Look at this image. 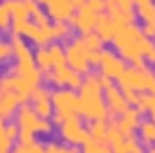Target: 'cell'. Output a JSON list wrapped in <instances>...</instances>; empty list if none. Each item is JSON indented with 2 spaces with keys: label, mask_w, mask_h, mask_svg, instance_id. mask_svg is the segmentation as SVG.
Here are the masks:
<instances>
[{
  "label": "cell",
  "mask_w": 155,
  "mask_h": 153,
  "mask_svg": "<svg viewBox=\"0 0 155 153\" xmlns=\"http://www.w3.org/2000/svg\"><path fill=\"white\" fill-rule=\"evenodd\" d=\"M68 50V65L72 68L74 72H81V75H88L90 72V50L85 47V43H83V38H74L70 45L65 47Z\"/></svg>",
  "instance_id": "obj_1"
},
{
  "label": "cell",
  "mask_w": 155,
  "mask_h": 153,
  "mask_svg": "<svg viewBox=\"0 0 155 153\" xmlns=\"http://www.w3.org/2000/svg\"><path fill=\"white\" fill-rule=\"evenodd\" d=\"M58 133H61V138L68 142V144H85V142L90 140V133L88 128H83L81 122H79V115H74L72 119H68V122L61 124V128H58Z\"/></svg>",
  "instance_id": "obj_2"
},
{
  "label": "cell",
  "mask_w": 155,
  "mask_h": 153,
  "mask_svg": "<svg viewBox=\"0 0 155 153\" xmlns=\"http://www.w3.org/2000/svg\"><path fill=\"white\" fill-rule=\"evenodd\" d=\"M97 20H99V14L94 12L90 5H81V7H79V12L72 14L70 25L79 32V34H88V32H94Z\"/></svg>",
  "instance_id": "obj_3"
},
{
  "label": "cell",
  "mask_w": 155,
  "mask_h": 153,
  "mask_svg": "<svg viewBox=\"0 0 155 153\" xmlns=\"http://www.w3.org/2000/svg\"><path fill=\"white\" fill-rule=\"evenodd\" d=\"M81 101H83V117L88 119H106L110 115L106 97H101V95H81Z\"/></svg>",
  "instance_id": "obj_4"
},
{
  "label": "cell",
  "mask_w": 155,
  "mask_h": 153,
  "mask_svg": "<svg viewBox=\"0 0 155 153\" xmlns=\"http://www.w3.org/2000/svg\"><path fill=\"white\" fill-rule=\"evenodd\" d=\"M124 70H126V61L121 56H115L110 50H104V56H101V63H99V72H104V75H108L113 79H119L124 75Z\"/></svg>",
  "instance_id": "obj_5"
},
{
  "label": "cell",
  "mask_w": 155,
  "mask_h": 153,
  "mask_svg": "<svg viewBox=\"0 0 155 153\" xmlns=\"http://www.w3.org/2000/svg\"><path fill=\"white\" fill-rule=\"evenodd\" d=\"M31 106L36 108V113L41 117H52L54 115V101H52V92L47 88L38 86L31 95Z\"/></svg>",
  "instance_id": "obj_6"
},
{
  "label": "cell",
  "mask_w": 155,
  "mask_h": 153,
  "mask_svg": "<svg viewBox=\"0 0 155 153\" xmlns=\"http://www.w3.org/2000/svg\"><path fill=\"white\" fill-rule=\"evenodd\" d=\"M104 97H106V104H108L110 115H121V113L128 108V99L124 97V90H121L119 86L106 88V90H104Z\"/></svg>",
  "instance_id": "obj_7"
},
{
  "label": "cell",
  "mask_w": 155,
  "mask_h": 153,
  "mask_svg": "<svg viewBox=\"0 0 155 153\" xmlns=\"http://www.w3.org/2000/svg\"><path fill=\"white\" fill-rule=\"evenodd\" d=\"M144 77H146V68L140 70V68H126L124 75L117 79V86L119 88H135V90L144 92Z\"/></svg>",
  "instance_id": "obj_8"
},
{
  "label": "cell",
  "mask_w": 155,
  "mask_h": 153,
  "mask_svg": "<svg viewBox=\"0 0 155 153\" xmlns=\"http://www.w3.org/2000/svg\"><path fill=\"white\" fill-rule=\"evenodd\" d=\"M20 104H23V99L18 97V92L16 90H9V92H2L0 95V117L5 119H12L16 113H18Z\"/></svg>",
  "instance_id": "obj_9"
},
{
  "label": "cell",
  "mask_w": 155,
  "mask_h": 153,
  "mask_svg": "<svg viewBox=\"0 0 155 153\" xmlns=\"http://www.w3.org/2000/svg\"><path fill=\"white\" fill-rule=\"evenodd\" d=\"M117 29H119V23H117L113 16H110V14L101 16V14H99V20H97V25H94V32L104 38V43H113Z\"/></svg>",
  "instance_id": "obj_10"
},
{
  "label": "cell",
  "mask_w": 155,
  "mask_h": 153,
  "mask_svg": "<svg viewBox=\"0 0 155 153\" xmlns=\"http://www.w3.org/2000/svg\"><path fill=\"white\" fill-rule=\"evenodd\" d=\"M142 110L140 108H126L124 110V113H121V119H117V126H119V131H121V133H124V135H128V133H133V131H135V128H140V117H142Z\"/></svg>",
  "instance_id": "obj_11"
},
{
  "label": "cell",
  "mask_w": 155,
  "mask_h": 153,
  "mask_svg": "<svg viewBox=\"0 0 155 153\" xmlns=\"http://www.w3.org/2000/svg\"><path fill=\"white\" fill-rule=\"evenodd\" d=\"M74 9L77 7H74L70 0H50V5H47V14L54 20H70Z\"/></svg>",
  "instance_id": "obj_12"
},
{
  "label": "cell",
  "mask_w": 155,
  "mask_h": 153,
  "mask_svg": "<svg viewBox=\"0 0 155 153\" xmlns=\"http://www.w3.org/2000/svg\"><path fill=\"white\" fill-rule=\"evenodd\" d=\"M27 38L36 47H45V45H50L52 41H54V29H52V25H38V23H34V27H31Z\"/></svg>",
  "instance_id": "obj_13"
},
{
  "label": "cell",
  "mask_w": 155,
  "mask_h": 153,
  "mask_svg": "<svg viewBox=\"0 0 155 153\" xmlns=\"http://www.w3.org/2000/svg\"><path fill=\"white\" fill-rule=\"evenodd\" d=\"M18 133H20L18 124H2V128H0V153L14 151V142L18 140Z\"/></svg>",
  "instance_id": "obj_14"
},
{
  "label": "cell",
  "mask_w": 155,
  "mask_h": 153,
  "mask_svg": "<svg viewBox=\"0 0 155 153\" xmlns=\"http://www.w3.org/2000/svg\"><path fill=\"white\" fill-rule=\"evenodd\" d=\"M38 119H41V115L36 113L34 106H25V104H23V106L18 108V113H16V124H18L20 128H31V131H36Z\"/></svg>",
  "instance_id": "obj_15"
},
{
  "label": "cell",
  "mask_w": 155,
  "mask_h": 153,
  "mask_svg": "<svg viewBox=\"0 0 155 153\" xmlns=\"http://www.w3.org/2000/svg\"><path fill=\"white\" fill-rule=\"evenodd\" d=\"M77 90L68 88V90H54L52 92V101H54V108H72L74 110V101H77Z\"/></svg>",
  "instance_id": "obj_16"
},
{
  "label": "cell",
  "mask_w": 155,
  "mask_h": 153,
  "mask_svg": "<svg viewBox=\"0 0 155 153\" xmlns=\"http://www.w3.org/2000/svg\"><path fill=\"white\" fill-rule=\"evenodd\" d=\"M72 72H74V70H72L70 65H63V68H52V70H50V72H45L43 77H45L47 81H52L54 86L61 88V86H68V81H70Z\"/></svg>",
  "instance_id": "obj_17"
},
{
  "label": "cell",
  "mask_w": 155,
  "mask_h": 153,
  "mask_svg": "<svg viewBox=\"0 0 155 153\" xmlns=\"http://www.w3.org/2000/svg\"><path fill=\"white\" fill-rule=\"evenodd\" d=\"M34 61H36V65L43 70V75H45V72H50L52 68H54V61H52L50 47H38V50L34 52Z\"/></svg>",
  "instance_id": "obj_18"
},
{
  "label": "cell",
  "mask_w": 155,
  "mask_h": 153,
  "mask_svg": "<svg viewBox=\"0 0 155 153\" xmlns=\"http://www.w3.org/2000/svg\"><path fill=\"white\" fill-rule=\"evenodd\" d=\"M12 45H14L16 59H34V52H31V47L25 43V36H14L12 34Z\"/></svg>",
  "instance_id": "obj_19"
},
{
  "label": "cell",
  "mask_w": 155,
  "mask_h": 153,
  "mask_svg": "<svg viewBox=\"0 0 155 153\" xmlns=\"http://www.w3.org/2000/svg\"><path fill=\"white\" fill-rule=\"evenodd\" d=\"M108 126H110V124L106 122V119H90V124H88L90 138L104 142V140H106V133H108Z\"/></svg>",
  "instance_id": "obj_20"
},
{
  "label": "cell",
  "mask_w": 155,
  "mask_h": 153,
  "mask_svg": "<svg viewBox=\"0 0 155 153\" xmlns=\"http://www.w3.org/2000/svg\"><path fill=\"white\" fill-rule=\"evenodd\" d=\"M137 131H140V140L144 142V144H155V122L153 119L151 122H148V119L142 122Z\"/></svg>",
  "instance_id": "obj_21"
},
{
  "label": "cell",
  "mask_w": 155,
  "mask_h": 153,
  "mask_svg": "<svg viewBox=\"0 0 155 153\" xmlns=\"http://www.w3.org/2000/svg\"><path fill=\"white\" fill-rule=\"evenodd\" d=\"M83 153H115V151H113V146H110V144H106V142H101V140H92V138H90V140L83 144Z\"/></svg>",
  "instance_id": "obj_22"
},
{
  "label": "cell",
  "mask_w": 155,
  "mask_h": 153,
  "mask_svg": "<svg viewBox=\"0 0 155 153\" xmlns=\"http://www.w3.org/2000/svg\"><path fill=\"white\" fill-rule=\"evenodd\" d=\"M124 140H126V135L121 133L119 126L113 122V124L108 126V133H106V140H104V142H106V144H110V146H117V144H121Z\"/></svg>",
  "instance_id": "obj_23"
},
{
  "label": "cell",
  "mask_w": 155,
  "mask_h": 153,
  "mask_svg": "<svg viewBox=\"0 0 155 153\" xmlns=\"http://www.w3.org/2000/svg\"><path fill=\"white\" fill-rule=\"evenodd\" d=\"M137 16H140L144 23H155V2L148 0L144 5H137Z\"/></svg>",
  "instance_id": "obj_24"
},
{
  "label": "cell",
  "mask_w": 155,
  "mask_h": 153,
  "mask_svg": "<svg viewBox=\"0 0 155 153\" xmlns=\"http://www.w3.org/2000/svg\"><path fill=\"white\" fill-rule=\"evenodd\" d=\"M52 29H54V38H68V36L72 34V25L70 20H54V25H52Z\"/></svg>",
  "instance_id": "obj_25"
},
{
  "label": "cell",
  "mask_w": 155,
  "mask_h": 153,
  "mask_svg": "<svg viewBox=\"0 0 155 153\" xmlns=\"http://www.w3.org/2000/svg\"><path fill=\"white\" fill-rule=\"evenodd\" d=\"M83 43L88 50H104V38L97 34V32H88V34H81Z\"/></svg>",
  "instance_id": "obj_26"
},
{
  "label": "cell",
  "mask_w": 155,
  "mask_h": 153,
  "mask_svg": "<svg viewBox=\"0 0 155 153\" xmlns=\"http://www.w3.org/2000/svg\"><path fill=\"white\" fill-rule=\"evenodd\" d=\"M155 106V95L153 92H140V99H137V108L142 110V113H151Z\"/></svg>",
  "instance_id": "obj_27"
},
{
  "label": "cell",
  "mask_w": 155,
  "mask_h": 153,
  "mask_svg": "<svg viewBox=\"0 0 155 153\" xmlns=\"http://www.w3.org/2000/svg\"><path fill=\"white\" fill-rule=\"evenodd\" d=\"M135 16H137V12H133V9H117L113 14V18L119 25H130L133 20H135Z\"/></svg>",
  "instance_id": "obj_28"
},
{
  "label": "cell",
  "mask_w": 155,
  "mask_h": 153,
  "mask_svg": "<svg viewBox=\"0 0 155 153\" xmlns=\"http://www.w3.org/2000/svg\"><path fill=\"white\" fill-rule=\"evenodd\" d=\"M74 115H77V113H74L72 108H54V115H52V122L61 126L63 122H68V119H72Z\"/></svg>",
  "instance_id": "obj_29"
},
{
  "label": "cell",
  "mask_w": 155,
  "mask_h": 153,
  "mask_svg": "<svg viewBox=\"0 0 155 153\" xmlns=\"http://www.w3.org/2000/svg\"><path fill=\"white\" fill-rule=\"evenodd\" d=\"M45 153H79V149H77V144H47L45 146Z\"/></svg>",
  "instance_id": "obj_30"
},
{
  "label": "cell",
  "mask_w": 155,
  "mask_h": 153,
  "mask_svg": "<svg viewBox=\"0 0 155 153\" xmlns=\"http://www.w3.org/2000/svg\"><path fill=\"white\" fill-rule=\"evenodd\" d=\"M12 23H14V16L9 9H5L2 5H0V27H2V32H9L12 29Z\"/></svg>",
  "instance_id": "obj_31"
},
{
  "label": "cell",
  "mask_w": 155,
  "mask_h": 153,
  "mask_svg": "<svg viewBox=\"0 0 155 153\" xmlns=\"http://www.w3.org/2000/svg\"><path fill=\"white\" fill-rule=\"evenodd\" d=\"M126 144H128V151H130V153H144V142H137L135 133L126 135Z\"/></svg>",
  "instance_id": "obj_32"
},
{
  "label": "cell",
  "mask_w": 155,
  "mask_h": 153,
  "mask_svg": "<svg viewBox=\"0 0 155 153\" xmlns=\"http://www.w3.org/2000/svg\"><path fill=\"white\" fill-rule=\"evenodd\" d=\"M137 45H140V50H142V54H144V56H148V54H151V52L155 50V45L151 43V36H146V34H144L142 38L137 41Z\"/></svg>",
  "instance_id": "obj_33"
},
{
  "label": "cell",
  "mask_w": 155,
  "mask_h": 153,
  "mask_svg": "<svg viewBox=\"0 0 155 153\" xmlns=\"http://www.w3.org/2000/svg\"><path fill=\"white\" fill-rule=\"evenodd\" d=\"M83 75L81 72H72V77H70V81H68V88H72V90H81L83 88Z\"/></svg>",
  "instance_id": "obj_34"
},
{
  "label": "cell",
  "mask_w": 155,
  "mask_h": 153,
  "mask_svg": "<svg viewBox=\"0 0 155 153\" xmlns=\"http://www.w3.org/2000/svg\"><path fill=\"white\" fill-rule=\"evenodd\" d=\"M14 86H16V77H14V72H12V75H7V77H2V79H0V90H2V92H9V90H14Z\"/></svg>",
  "instance_id": "obj_35"
},
{
  "label": "cell",
  "mask_w": 155,
  "mask_h": 153,
  "mask_svg": "<svg viewBox=\"0 0 155 153\" xmlns=\"http://www.w3.org/2000/svg\"><path fill=\"white\" fill-rule=\"evenodd\" d=\"M34 135H36V131H31V128H20L18 142H20V144H31V142H34Z\"/></svg>",
  "instance_id": "obj_36"
},
{
  "label": "cell",
  "mask_w": 155,
  "mask_h": 153,
  "mask_svg": "<svg viewBox=\"0 0 155 153\" xmlns=\"http://www.w3.org/2000/svg\"><path fill=\"white\" fill-rule=\"evenodd\" d=\"M36 133H43V135H50V133H52V122H50V117H41V119H38Z\"/></svg>",
  "instance_id": "obj_37"
},
{
  "label": "cell",
  "mask_w": 155,
  "mask_h": 153,
  "mask_svg": "<svg viewBox=\"0 0 155 153\" xmlns=\"http://www.w3.org/2000/svg\"><path fill=\"white\" fill-rule=\"evenodd\" d=\"M14 54V45H12V41H2L0 43V59H9V56Z\"/></svg>",
  "instance_id": "obj_38"
},
{
  "label": "cell",
  "mask_w": 155,
  "mask_h": 153,
  "mask_svg": "<svg viewBox=\"0 0 155 153\" xmlns=\"http://www.w3.org/2000/svg\"><path fill=\"white\" fill-rule=\"evenodd\" d=\"M47 18H50V14H47V12H41V9L31 14V20H34V23H38V25H50V23H47Z\"/></svg>",
  "instance_id": "obj_39"
},
{
  "label": "cell",
  "mask_w": 155,
  "mask_h": 153,
  "mask_svg": "<svg viewBox=\"0 0 155 153\" xmlns=\"http://www.w3.org/2000/svg\"><path fill=\"white\" fill-rule=\"evenodd\" d=\"M85 5H90V7H92L97 14L106 12V0H85Z\"/></svg>",
  "instance_id": "obj_40"
},
{
  "label": "cell",
  "mask_w": 155,
  "mask_h": 153,
  "mask_svg": "<svg viewBox=\"0 0 155 153\" xmlns=\"http://www.w3.org/2000/svg\"><path fill=\"white\" fill-rule=\"evenodd\" d=\"M27 146V153H45V146L38 144V142H31V144H25Z\"/></svg>",
  "instance_id": "obj_41"
},
{
  "label": "cell",
  "mask_w": 155,
  "mask_h": 153,
  "mask_svg": "<svg viewBox=\"0 0 155 153\" xmlns=\"http://www.w3.org/2000/svg\"><path fill=\"white\" fill-rule=\"evenodd\" d=\"M117 9H119V5H117V0H106V14L113 16Z\"/></svg>",
  "instance_id": "obj_42"
},
{
  "label": "cell",
  "mask_w": 155,
  "mask_h": 153,
  "mask_svg": "<svg viewBox=\"0 0 155 153\" xmlns=\"http://www.w3.org/2000/svg\"><path fill=\"white\" fill-rule=\"evenodd\" d=\"M113 151H115V153H130V151H128V144H126V140L121 142V144L113 146Z\"/></svg>",
  "instance_id": "obj_43"
},
{
  "label": "cell",
  "mask_w": 155,
  "mask_h": 153,
  "mask_svg": "<svg viewBox=\"0 0 155 153\" xmlns=\"http://www.w3.org/2000/svg\"><path fill=\"white\" fill-rule=\"evenodd\" d=\"M12 153H27V146H25V144H18Z\"/></svg>",
  "instance_id": "obj_44"
},
{
  "label": "cell",
  "mask_w": 155,
  "mask_h": 153,
  "mask_svg": "<svg viewBox=\"0 0 155 153\" xmlns=\"http://www.w3.org/2000/svg\"><path fill=\"white\" fill-rule=\"evenodd\" d=\"M146 59H148V63H151V65H155V50H153V52H151V54H148V56H146Z\"/></svg>",
  "instance_id": "obj_45"
},
{
  "label": "cell",
  "mask_w": 155,
  "mask_h": 153,
  "mask_svg": "<svg viewBox=\"0 0 155 153\" xmlns=\"http://www.w3.org/2000/svg\"><path fill=\"white\" fill-rule=\"evenodd\" d=\"M70 2H72V5H74V7H77V9H79V7H81V5H85V0H70Z\"/></svg>",
  "instance_id": "obj_46"
},
{
  "label": "cell",
  "mask_w": 155,
  "mask_h": 153,
  "mask_svg": "<svg viewBox=\"0 0 155 153\" xmlns=\"http://www.w3.org/2000/svg\"><path fill=\"white\" fill-rule=\"evenodd\" d=\"M38 2H41V5H45V7H47V5H50V0H38Z\"/></svg>",
  "instance_id": "obj_47"
},
{
  "label": "cell",
  "mask_w": 155,
  "mask_h": 153,
  "mask_svg": "<svg viewBox=\"0 0 155 153\" xmlns=\"http://www.w3.org/2000/svg\"><path fill=\"white\" fill-rule=\"evenodd\" d=\"M144 2H148V0H135V5H144Z\"/></svg>",
  "instance_id": "obj_48"
},
{
  "label": "cell",
  "mask_w": 155,
  "mask_h": 153,
  "mask_svg": "<svg viewBox=\"0 0 155 153\" xmlns=\"http://www.w3.org/2000/svg\"><path fill=\"white\" fill-rule=\"evenodd\" d=\"M151 117H153V122H155V110H151Z\"/></svg>",
  "instance_id": "obj_49"
},
{
  "label": "cell",
  "mask_w": 155,
  "mask_h": 153,
  "mask_svg": "<svg viewBox=\"0 0 155 153\" xmlns=\"http://www.w3.org/2000/svg\"><path fill=\"white\" fill-rule=\"evenodd\" d=\"M148 153H155V146H151V149H148Z\"/></svg>",
  "instance_id": "obj_50"
}]
</instances>
